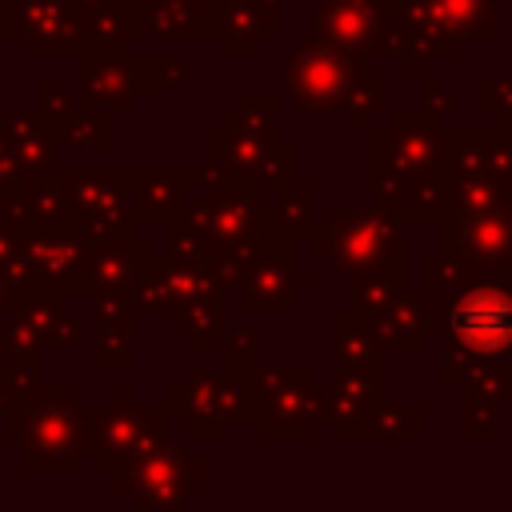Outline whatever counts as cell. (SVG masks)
Segmentation results:
<instances>
[{
	"mask_svg": "<svg viewBox=\"0 0 512 512\" xmlns=\"http://www.w3.org/2000/svg\"><path fill=\"white\" fill-rule=\"evenodd\" d=\"M452 328L468 348L496 352L500 344L512 340V296L496 292L492 284L472 288L468 296L456 300L452 308Z\"/></svg>",
	"mask_w": 512,
	"mask_h": 512,
	"instance_id": "1",
	"label": "cell"
}]
</instances>
